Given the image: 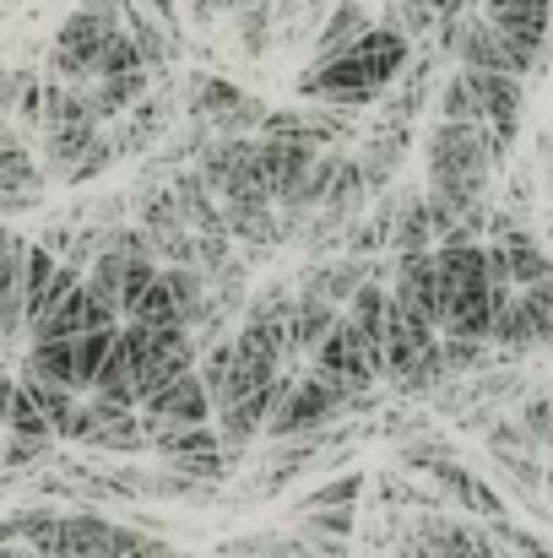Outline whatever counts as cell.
<instances>
[{"label": "cell", "instance_id": "cell-1", "mask_svg": "<svg viewBox=\"0 0 553 558\" xmlns=\"http://www.w3.org/2000/svg\"><path fill=\"white\" fill-rule=\"evenodd\" d=\"M407 65H412V38H401L396 27L374 22L353 49H342L337 60H321V65H310L299 76V98L353 114L364 104H380Z\"/></svg>", "mask_w": 553, "mask_h": 558}, {"label": "cell", "instance_id": "cell-2", "mask_svg": "<svg viewBox=\"0 0 553 558\" xmlns=\"http://www.w3.org/2000/svg\"><path fill=\"white\" fill-rule=\"evenodd\" d=\"M434 271H440V337H472L489 342L494 326V277H489V250L483 239H445L434 244Z\"/></svg>", "mask_w": 553, "mask_h": 558}, {"label": "cell", "instance_id": "cell-3", "mask_svg": "<svg viewBox=\"0 0 553 558\" xmlns=\"http://www.w3.org/2000/svg\"><path fill=\"white\" fill-rule=\"evenodd\" d=\"M521 98H527V82L521 76L456 65L440 82V120L483 125L489 142H494V158H505L510 142H516V125H521Z\"/></svg>", "mask_w": 553, "mask_h": 558}, {"label": "cell", "instance_id": "cell-4", "mask_svg": "<svg viewBox=\"0 0 553 558\" xmlns=\"http://www.w3.org/2000/svg\"><path fill=\"white\" fill-rule=\"evenodd\" d=\"M494 142L483 125H461V120H440L429 136H423V180L429 195H445V201H461V206H478L483 190L494 180Z\"/></svg>", "mask_w": 553, "mask_h": 558}, {"label": "cell", "instance_id": "cell-5", "mask_svg": "<svg viewBox=\"0 0 553 558\" xmlns=\"http://www.w3.org/2000/svg\"><path fill=\"white\" fill-rule=\"evenodd\" d=\"M125 27V0H82L60 33H55V49H49V71L55 82L65 87H93L98 76V60L109 49V38Z\"/></svg>", "mask_w": 553, "mask_h": 558}, {"label": "cell", "instance_id": "cell-6", "mask_svg": "<svg viewBox=\"0 0 553 558\" xmlns=\"http://www.w3.org/2000/svg\"><path fill=\"white\" fill-rule=\"evenodd\" d=\"M175 548L142 526L109 521L98 510H60L44 558H169Z\"/></svg>", "mask_w": 553, "mask_h": 558}, {"label": "cell", "instance_id": "cell-7", "mask_svg": "<svg viewBox=\"0 0 553 558\" xmlns=\"http://www.w3.org/2000/svg\"><path fill=\"white\" fill-rule=\"evenodd\" d=\"M304 369L315 374L337 401H342V412H353V407H369V396L385 385V374H380V353L369 348V337L342 315L337 320V331L321 342V353L304 364Z\"/></svg>", "mask_w": 553, "mask_h": 558}, {"label": "cell", "instance_id": "cell-8", "mask_svg": "<svg viewBox=\"0 0 553 558\" xmlns=\"http://www.w3.org/2000/svg\"><path fill=\"white\" fill-rule=\"evenodd\" d=\"M337 417H342V401H337L315 374L288 369L282 374L277 401H272V417H266V434H261V439H277V445H288V439H315V434H326Z\"/></svg>", "mask_w": 553, "mask_h": 558}, {"label": "cell", "instance_id": "cell-9", "mask_svg": "<svg viewBox=\"0 0 553 558\" xmlns=\"http://www.w3.org/2000/svg\"><path fill=\"white\" fill-rule=\"evenodd\" d=\"M184 104H190V114L206 136H261V125L272 114L261 98H250L228 76H190Z\"/></svg>", "mask_w": 553, "mask_h": 558}, {"label": "cell", "instance_id": "cell-10", "mask_svg": "<svg viewBox=\"0 0 553 558\" xmlns=\"http://www.w3.org/2000/svg\"><path fill=\"white\" fill-rule=\"evenodd\" d=\"M120 342L131 348V364H136V385H142V401L153 390H164L169 379L195 374L201 364V342L190 331H153V326H120Z\"/></svg>", "mask_w": 553, "mask_h": 558}, {"label": "cell", "instance_id": "cell-11", "mask_svg": "<svg viewBox=\"0 0 553 558\" xmlns=\"http://www.w3.org/2000/svg\"><path fill=\"white\" fill-rule=\"evenodd\" d=\"M60 439L87 445V450H120V456H136V450H147V417L131 412V407H109V401H98V396H82Z\"/></svg>", "mask_w": 553, "mask_h": 558}, {"label": "cell", "instance_id": "cell-12", "mask_svg": "<svg viewBox=\"0 0 553 558\" xmlns=\"http://www.w3.org/2000/svg\"><path fill=\"white\" fill-rule=\"evenodd\" d=\"M390 310L423 331L440 337V271H434V250H412V255H396L390 266Z\"/></svg>", "mask_w": 553, "mask_h": 558}, {"label": "cell", "instance_id": "cell-13", "mask_svg": "<svg viewBox=\"0 0 553 558\" xmlns=\"http://www.w3.org/2000/svg\"><path fill=\"white\" fill-rule=\"evenodd\" d=\"M478 11H483V22H489L494 33L510 38V49L527 60V71L543 65V54H549L553 0H489V5H478Z\"/></svg>", "mask_w": 553, "mask_h": 558}, {"label": "cell", "instance_id": "cell-14", "mask_svg": "<svg viewBox=\"0 0 553 558\" xmlns=\"http://www.w3.org/2000/svg\"><path fill=\"white\" fill-rule=\"evenodd\" d=\"M76 288H82V271L76 266L55 260L44 244H27V255H22V310H27V326L44 320L55 304H65Z\"/></svg>", "mask_w": 553, "mask_h": 558}, {"label": "cell", "instance_id": "cell-15", "mask_svg": "<svg viewBox=\"0 0 553 558\" xmlns=\"http://www.w3.org/2000/svg\"><path fill=\"white\" fill-rule=\"evenodd\" d=\"M115 326H120V315L104 310V304L87 293V282H82L65 304H55L44 320L27 326V348H33V342H76V337H87V331H115Z\"/></svg>", "mask_w": 553, "mask_h": 558}, {"label": "cell", "instance_id": "cell-16", "mask_svg": "<svg viewBox=\"0 0 553 558\" xmlns=\"http://www.w3.org/2000/svg\"><path fill=\"white\" fill-rule=\"evenodd\" d=\"M142 417L147 423H169V428H206L217 417V407H212L201 374H180V379H169L164 390H153L142 401Z\"/></svg>", "mask_w": 553, "mask_h": 558}, {"label": "cell", "instance_id": "cell-17", "mask_svg": "<svg viewBox=\"0 0 553 558\" xmlns=\"http://www.w3.org/2000/svg\"><path fill=\"white\" fill-rule=\"evenodd\" d=\"M423 477H429V483H440V488H445V494L467 510V515H478V521H489V526L510 521V515H505V499H500V494H494V488L472 472V466H461L456 456L429 461V466H423Z\"/></svg>", "mask_w": 553, "mask_h": 558}, {"label": "cell", "instance_id": "cell-18", "mask_svg": "<svg viewBox=\"0 0 553 558\" xmlns=\"http://www.w3.org/2000/svg\"><path fill=\"white\" fill-rule=\"evenodd\" d=\"M369 277H374V260H353V255H342V260H315L293 288H299L304 299H321V304H332V310H348V304H353V293L364 288Z\"/></svg>", "mask_w": 553, "mask_h": 558}, {"label": "cell", "instance_id": "cell-19", "mask_svg": "<svg viewBox=\"0 0 553 558\" xmlns=\"http://www.w3.org/2000/svg\"><path fill=\"white\" fill-rule=\"evenodd\" d=\"M337 320H342V310H332V304H321V299H293V310H288V364L299 369V359L310 364L315 353H321V342L337 331Z\"/></svg>", "mask_w": 553, "mask_h": 558}, {"label": "cell", "instance_id": "cell-20", "mask_svg": "<svg viewBox=\"0 0 553 558\" xmlns=\"http://www.w3.org/2000/svg\"><path fill=\"white\" fill-rule=\"evenodd\" d=\"M407 147H412V125H380V131L364 142V153H359V174H364V185L369 190L390 185V174H396V163L407 158Z\"/></svg>", "mask_w": 553, "mask_h": 558}, {"label": "cell", "instance_id": "cell-21", "mask_svg": "<svg viewBox=\"0 0 553 558\" xmlns=\"http://www.w3.org/2000/svg\"><path fill=\"white\" fill-rule=\"evenodd\" d=\"M369 27V11L359 0H337L332 11H326V22H321V33H315V60L310 65H321V60H337L342 49H353L359 38H364Z\"/></svg>", "mask_w": 553, "mask_h": 558}, {"label": "cell", "instance_id": "cell-22", "mask_svg": "<svg viewBox=\"0 0 553 558\" xmlns=\"http://www.w3.org/2000/svg\"><path fill=\"white\" fill-rule=\"evenodd\" d=\"M125 33H131V44L142 49L147 71H164V65L175 60V49H180V38H175L158 16H147L142 5H131V0H125Z\"/></svg>", "mask_w": 553, "mask_h": 558}, {"label": "cell", "instance_id": "cell-23", "mask_svg": "<svg viewBox=\"0 0 553 558\" xmlns=\"http://www.w3.org/2000/svg\"><path fill=\"white\" fill-rule=\"evenodd\" d=\"M0 434H11V439H44V445H55V423H49V412L33 401V390L16 379V390H11V412H5V428Z\"/></svg>", "mask_w": 553, "mask_h": 558}, {"label": "cell", "instance_id": "cell-24", "mask_svg": "<svg viewBox=\"0 0 553 558\" xmlns=\"http://www.w3.org/2000/svg\"><path fill=\"white\" fill-rule=\"evenodd\" d=\"M272 27H277V5L272 0H244L239 5V44H244V54H266Z\"/></svg>", "mask_w": 553, "mask_h": 558}, {"label": "cell", "instance_id": "cell-25", "mask_svg": "<svg viewBox=\"0 0 553 558\" xmlns=\"http://www.w3.org/2000/svg\"><path fill=\"white\" fill-rule=\"evenodd\" d=\"M359 494H364V477H359V472L332 477L326 488H315V494L299 505V515H310V510H359Z\"/></svg>", "mask_w": 553, "mask_h": 558}, {"label": "cell", "instance_id": "cell-26", "mask_svg": "<svg viewBox=\"0 0 553 558\" xmlns=\"http://www.w3.org/2000/svg\"><path fill=\"white\" fill-rule=\"evenodd\" d=\"M44 461H55V445H44V439H0V472L5 477H16V472H33V466H44Z\"/></svg>", "mask_w": 553, "mask_h": 558}, {"label": "cell", "instance_id": "cell-27", "mask_svg": "<svg viewBox=\"0 0 553 558\" xmlns=\"http://www.w3.org/2000/svg\"><path fill=\"white\" fill-rule=\"evenodd\" d=\"M521 299H527V315H532V331H538V353H553V277L527 288Z\"/></svg>", "mask_w": 553, "mask_h": 558}, {"label": "cell", "instance_id": "cell-28", "mask_svg": "<svg viewBox=\"0 0 553 558\" xmlns=\"http://www.w3.org/2000/svg\"><path fill=\"white\" fill-rule=\"evenodd\" d=\"M494 537H500L516 558H553L549 543H538V537H532V532H521L516 521H500V526H494Z\"/></svg>", "mask_w": 553, "mask_h": 558}, {"label": "cell", "instance_id": "cell-29", "mask_svg": "<svg viewBox=\"0 0 553 558\" xmlns=\"http://www.w3.org/2000/svg\"><path fill=\"white\" fill-rule=\"evenodd\" d=\"M11 136H16V131H11V120L0 114V142H11Z\"/></svg>", "mask_w": 553, "mask_h": 558}, {"label": "cell", "instance_id": "cell-30", "mask_svg": "<svg viewBox=\"0 0 553 558\" xmlns=\"http://www.w3.org/2000/svg\"><path fill=\"white\" fill-rule=\"evenodd\" d=\"M217 5H223V11H239L244 0H212V11H217Z\"/></svg>", "mask_w": 553, "mask_h": 558}, {"label": "cell", "instance_id": "cell-31", "mask_svg": "<svg viewBox=\"0 0 553 558\" xmlns=\"http://www.w3.org/2000/svg\"><path fill=\"white\" fill-rule=\"evenodd\" d=\"M543 488H549V499H553V466H549V477H543Z\"/></svg>", "mask_w": 553, "mask_h": 558}, {"label": "cell", "instance_id": "cell-32", "mask_svg": "<svg viewBox=\"0 0 553 558\" xmlns=\"http://www.w3.org/2000/svg\"><path fill=\"white\" fill-rule=\"evenodd\" d=\"M472 5H489V0H472Z\"/></svg>", "mask_w": 553, "mask_h": 558}, {"label": "cell", "instance_id": "cell-33", "mask_svg": "<svg viewBox=\"0 0 553 558\" xmlns=\"http://www.w3.org/2000/svg\"><path fill=\"white\" fill-rule=\"evenodd\" d=\"M169 558H184V554H169Z\"/></svg>", "mask_w": 553, "mask_h": 558}]
</instances>
